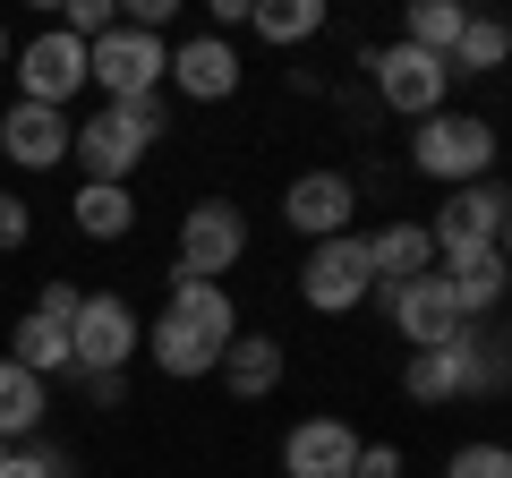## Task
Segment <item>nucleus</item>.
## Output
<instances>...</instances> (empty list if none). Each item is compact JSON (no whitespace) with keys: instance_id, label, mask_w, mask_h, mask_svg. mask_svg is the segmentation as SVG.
Returning <instances> with one entry per match:
<instances>
[{"instance_id":"9d476101","label":"nucleus","mask_w":512,"mask_h":478,"mask_svg":"<svg viewBox=\"0 0 512 478\" xmlns=\"http://www.w3.org/2000/svg\"><path fill=\"white\" fill-rule=\"evenodd\" d=\"M69 94H86V43L43 26L35 43H18V103H43V111H69Z\"/></svg>"},{"instance_id":"f257e3e1","label":"nucleus","mask_w":512,"mask_h":478,"mask_svg":"<svg viewBox=\"0 0 512 478\" xmlns=\"http://www.w3.org/2000/svg\"><path fill=\"white\" fill-rule=\"evenodd\" d=\"M239 342V308H231V291L222 282H188V274H171V299H163V316H154V368L163 376H214L222 368V350Z\"/></svg>"},{"instance_id":"a211bd4d","label":"nucleus","mask_w":512,"mask_h":478,"mask_svg":"<svg viewBox=\"0 0 512 478\" xmlns=\"http://www.w3.org/2000/svg\"><path fill=\"white\" fill-rule=\"evenodd\" d=\"M367 265H376V291L436 274V239H427V222H384V231H367Z\"/></svg>"},{"instance_id":"c756f323","label":"nucleus","mask_w":512,"mask_h":478,"mask_svg":"<svg viewBox=\"0 0 512 478\" xmlns=\"http://www.w3.org/2000/svg\"><path fill=\"white\" fill-rule=\"evenodd\" d=\"M77 308H86L77 282H43V291H35V316H52V325H77Z\"/></svg>"},{"instance_id":"a878e982","label":"nucleus","mask_w":512,"mask_h":478,"mask_svg":"<svg viewBox=\"0 0 512 478\" xmlns=\"http://www.w3.org/2000/svg\"><path fill=\"white\" fill-rule=\"evenodd\" d=\"M402 393H410V402H461V359H453V342H444V350H410Z\"/></svg>"},{"instance_id":"ddd939ff","label":"nucleus","mask_w":512,"mask_h":478,"mask_svg":"<svg viewBox=\"0 0 512 478\" xmlns=\"http://www.w3.org/2000/svg\"><path fill=\"white\" fill-rule=\"evenodd\" d=\"M69 137H77L69 111H43V103H9L0 111V154H9L18 171H60L69 163Z\"/></svg>"},{"instance_id":"72a5a7b5","label":"nucleus","mask_w":512,"mask_h":478,"mask_svg":"<svg viewBox=\"0 0 512 478\" xmlns=\"http://www.w3.org/2000/svg\"><path fill=\"white\" fill-rule=\"evenodd\" d=\"M495 257H504V265H512V214H504V239H495Z\"/></svg>"},{"instance_id":"bb28decb","label":"nucleus","mask_w":512,"mask_h":478,"mask_svg":"<svg viewBox=\"0 0 512 478\" xmlns=\"http://www.w3.org/2000/svg\"><path fill=\"white\" fill-rule=\"evenodd\" d=\"M0 478H77V461L35 436V444H0Z\"/></svg>"},{"instance_id":"5701e85b","label":"nucleus","mask_w":512,"mask_h":478,"mask_svg":"<svg viewBox=\"0 0 512 478\" xmlns=\"http://www.w3.org/2000/svg\"><path fill=\"white\" fill-rule=\"evenodd\" d=\"M248 26H256L265 43H282V52H291V43H316V35H325V0H256Z\"/></svg>"},{"instance_id":"f03ea898","label":"nucleus","mask_w":512,"mask_h":478,"mask_svg":"<svg viewBox=\"0 0 512 478\" xmlns=\"http://www.w3.org/2000/svg\"><path fill=\"white\" fill-rule=\"evenodd\" d=\"M163 129H171L163 103H103V111L77 120L69 163H86V180H103V188H128V171L163 146Z\"/></svg>"},{"instance_id":"2f4dec72","label":"nucleus","mask_w":512,"mask_h":478,"mask_svg":"<svg viewBox=\"0 0 512 478\" xmlns=\"http://www.w3.org/2000/svg\"><path fill=\"white\" fill-rule=\"evenodd\" d=\"M77 385H86L94 410H120V402H128V376H77Z\"/></svg>"},{"instance_id":"7c9ffc66","label":"nucleus","mask_w":512,"mask_h":478,"mask_svg":"<svg viewBox=\"0 0 512 478\" xmlns=\"http://www.w3.org/2000/svg\"><path fill=\"white\" fill-rule=\"evenodd\" d=\"M350 478H402V444H359V470Z\"/></svg>"},{"instance_id":"2eb2a0df","label":"nucleus","mask_w":512,"mask_h":478,"mask_svg":"<svg viewBox=\"0 0 512 478\" xmlns=\"http://www.w3.org/2000/svg\"><path fill=\"white\" fill-rule=\"evenodd\" d=\"M282 470L291 478H350L359 470V436H350L342 419H299L291 436H282Z\"/></svg>"},{"instance_id":"423d86ee","label":"nucleus","mask_w":512,"mask_h":478,"mask_svg":"<svg viewBox=\"0 0 512 478\" xmlns=\"http://www.w3.org/2000/svg\"><path fill=\"white\" fill-rule=\"evenodd\" d=\"M359 69L376 77V103L402 111L410 129H419V120H436L444 94H453V69H444L436 52H419V43H384V52H367Z\"/></svg>"},{"instance_id":"c9c22d12","label":"nucleus","mask_w":512,"mask_h":478,"mask_svg":"<svg viewBox=\"0 0 512 478\" xmlns=\"http://www.w3.org/2000/svg\"><path fill=\"white\" fill-rule=\"evenodd\" d=\"M504 43H512V18H504Z\"/></svg>"},{"instance_id":"20e7f679","label":"nucleus","mask_w":512,"mask_h":478,"mask_svg":"<svg viewBox=\"0 0 512 478\" xmlns=\"http://www.w3.org/2000/svg\"><path fill=\"white\" fill-rule=\"evenodd\" d=\"M137 350H146L137 308H128L120 291H86V308H77V325H69V376H128Z\"/></svg>"},{"instance_id":"c85d7f7f","label":"nucleus","mask_w":512,"mask_h":478,"mask_svg":"<svg viewBox=\"0 0 512 478\" xmlns=\"http://www.w3.org/2000/svg\"><path fill=\"white\" fill-rule=\"evenodd\" d=\"M26 239H35V205L18 188H0V248H26Z\"/></svg>"},{"instance_id":"0eeeda50","label":"nucleus","mask_w":512,"mask_h":478,"mask_svg":"<svg viewBox=\"0 0 512 478\" xmlns=\"http://www.w3.org/2000/svg\"><path fill=\"white\" fill-rule=\"evenodd\" d=\"M367 291H376L367 231H342V239H316V248H308V265H299V299H308L316 316H350Z\"/></svg>"},{"instance_id":"dca6fc26","label":"nucleus","mask_w":512,"mask_h":478,"mask_svg":"<svg viewBox=\"0 0 512 478\" xmlns=\"http://www.w3.org/2000/svg\"><path fill=\"white\" fill-rule=\"evenodd\" d=\"M453 359H461V393H504L512 385V325L504 316H470L453 333Z\"/></svg>"},{"instance_id":"473e14b6","label":"nucleus","mask_w":512,"mask_h":478,"mask_svg":"<svg viewBox=\"0 0 512 478\" xmlns=\"http://www.w3.org/2000/svg\"><path fill=\"white\" fill-rule=\"evenodd\" d=\"M248 9H256V0H214V26H205V35L231 43V26H248Z\"/></svg>"},{"instance_id":"412c9836","label":"nucleus","mask_w":512,"mask_h":478,"mask_svg":"<svg viewBox=\"0 0 512 478\" xmlns=\"http://www.w3.org/2000/svg\"><path fill=\"white\" fill-rule=\"evenodd\" d=\"M69 222H77V239H128V231H137V197H128V188L86 180V188L69 197Z\"/></svg>"},{"instance_id":"aec40b11","label":"nucleus","mask_w":512,"mask_h":478,"mask_svg":"<svg viewBox=\"0 0 512 478\" xmlns=\"http://www.w3.org/2000/svg\"><path fill=\"white\" fill-rule=\"evenodd\" d=\"M222 385H231L239 402H265V393L282 385V342L274 333H239V342L222 350Z\"/></svg>"},{"instance_id":"4468645a","label":"nucleus","mask_w":512,"mask_h":478,"mask_svg":"<svg viewBox=\"0 0 512 478\" xmlns=\"http://www.w3.org/2000/svg\"><path fill=\"white\" fill-rule=\"evenodd\" d=\"M171 86H180L188 103H231V94H239V52H231L222 35L171 43Z\"/></svg>"},{"instance_id":"f704fd0d","label":"nucleus","mask_w":512,"mask_h":478,"mask_svg":"<svg viewBox=\"0 0 512 478\" xmlns=\"http://www.w3.org/2000/svg\"><path fill=\"white\" fill-rule=\"evenodd\" d=\"M0 69H9V26H0Z\"/></svg>"},{"instance_id":"cd10ccee","label":"nucleus","mask_w":512,"mask_h":478,"mask_svg":"<svg viewBox=\"0 0 512 478\" xmlns=\"http://www.w3.org/2000/svg\"><path fill=\"white\" fill-rule=\"evenodd\" d=\"M444 478H512V444H495V436L461 444V453L444 461Z\"/></svg>"},{"instance_id":"1a4fd4ad","label":"nucleus","mask_w":512,"mask_h":478,"mask_svg":"<svg viewBox=\"0 0 512 478\" xmlns=\"http://www.w3.org/2000/svg\"><path fill=\"white\" fill-rule=\"evenodd\" d=\"M504 214H512V188L504 180H470L436 205L427 239H436V257H461V248H495L504 239Z\"/></svg>"},{"instance_id":"7ed1b4c3","label":"nucleus","mask_w":512,"mask_h":478,"mask_svg":"<svg viewBox=\"0 0 512 478\" xmlns=\"http://www.w3.org/2000/svg\"><path fill=\"white\" fill-rule=\"evenodd\" d=\"M410 171H419V180H436V188L487 180V171H495V120L444 103L436 120H419V129H410Z\"/></svg>"},{"instance_id":"6e6552de","label":"nucleus","mask_w":512,"mask_h":478,"mask_svg":"<svg viewBox=\"0 0 512 478\" xmlns=\"http://www.w3.org/2000/svg\"><path fill=\"white\" fill-rule=\"evenodd\" d=\"M239 257H248V214H239L231 197L188 205V222H180V274L188 282H222Z\"/></svg>"},{"instance_id":"39448f33","label":"nucleus","mask_w":512,"mask_h":478,"mask_svg":"<svg viewBox=\"0 0 512 478\" xmlns=\"http://www.w3.org/2000/svg\"><path fill=\"white\" fill-rule=\"evenodd\" d=\"M171 77V43L111 26L103 43H86V86H103V103H154V86Z\"/></svg>"},{"instance_id":"b1692460","label":"nucleus","mask_w":512,"mask_h":478,"mask_svg":"<svg viewBox=\"0 0 512 478\" xmlns=\"http://www.w3.org/2000/svg\"><path fill=\"white\" fill-rule=\"evenodd\" d=\"M504 60H512V43H504V18H478V9H470V26H461V43L444 52V69H453V77H495Z\"/></svg>"},{"instance_id":"6ab92c4d","label":"nucleus","mask_w":512,"mask_h":478,"mask_svg":"<svg viewBox=\"0 0 512 478\" xmlns=\"http://www.w3.org/2000/svg\"><path fill=\"white\" fill-rule=\"evenodd\" d=\"M43 419H52V385L26 376L18 359H0V444H35Z\"/></svg>"},{"instance_id":"9b49d317","label":"nucleus","mask_w":512,"mask_h":478,"mask_svg":"<svg viewBox=\"0 0 512 478\" xmlns=\"http://www.w3.org/2000/svg\"><path fill=\"white\" fill-rule=\"evenodd\" d=\"M282 222H291L299 239L359 231V180H342V171H299V180L282 188Z\"/></svg>"},{"instance_id":"f3484780","label":"nucleus","mask_w":512,"mask_h":478,"mask_svg":"<svg viewBox=\"0 0 512 478\" xmlns=\"http://www.w3.org/2000/svg\"><path fill=\"white\" fill-rule=\"evenodd\" d=\"M436 274H444V291H453V308H461V316H495V308H504V291H512V265L495 257V248H461V257H436Z\"/></svg>"},{"instance_id":"f8f14e48","label":"nucleus","mask_w":512,"mask_h":478,"mask_svg":"<svg viewBox=\"0 0 512 478\" xmlns=\"http://www.w3.org/2000/svg\"><path fill=\"white\" fill-rule=\"evenodd\" d=\"M384 316H393V333H402L410 350H444L470 316L453 308V291H444V274H419V282H393V291H376Z\"/></svg>"},{"instance_id":"393cba45","label":"nucleus","mask_w":512,"mask_h":478,"mask_svg":"<svg viewBox=\"0 0 512 478\" xmlns=\"http://www.w3.org/2000/svg\"><path fill=\"white\" fill-rule=\"evenodd\" d=\"M461 26H470V9L461 0H410V18H402V43H419V52H453L461 43Z\"/></svg>"},{"instance_id":"4be33fe9","label":"nucleus","mask_w":512,"mask_h":478,"mask_svg":"<svg viewBox=\"0 0 512 478\" xmlns=\"http://www.w3.org/2000/svg\"><path fill=\"white\" fill-rule=\"evenodd\" d=\"M9 359H18L26 376H43V385H52V376L69 368V325H52V316L26 308V316H18V333H9Z\"/></svg>"}]
</instances>
